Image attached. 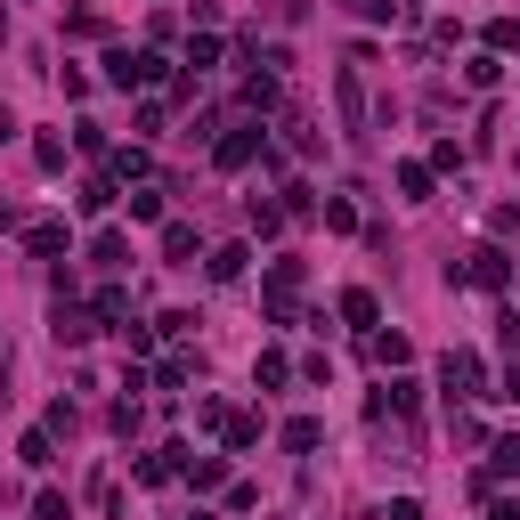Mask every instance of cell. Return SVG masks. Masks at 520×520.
<instances>
[{
  "mask_svg": "<svg viewBox=\"0 0 520 520\" xmlns=\"http://www.w3.org/2000/svg\"><path fill=\"white\" fill-rule=\"evenodd\" d=\"M260 147H269V139H260V122H244V130H228V139L212 147V163H220V171H252Z\"/></svg>",
  "mask_w": 520,
  "mask_h": 520,
  "instance_id": "cell-5",
  "label": "cell"
},
{
  "mask_svg": "<svg viewBox=\"0 0 520 520\" xmlns=\"http://www.w3.org/2000/svg\"><path fill=\"white\" fill-rule=\"evenodd\" d=\"M496 74H504V65H496V49H480V57H464V82H472V90H496Z\"/></svg>",
  "mask_w": 520,
  "mask_h": 520,
  "instance_id": "cell-17",
  "label": "cell"
},
{
  "mask_svg": "<svg viewBox=\"0 0 520 520\" xmlns=\"http://www.w3.org/2000/svg\"><path fill=\"white\" fill-rule=\"evenodd\" d=\"M334 106H342V139H366V90H358V57L334 74Z\"/></svg>",
  "mask_w": 520,
  "mask_h": 520,
  "instance_id": "cell-4",
  "label": "cell"
},
{
  "mask_svg": "<svg viewBox=\"0 0 520 520\" xmlns=\"http://www.w3.org/2000/svg\"><path fill=\"white\" fill-rule=\"evenodd\" d=\"M285 147H293V155H309V147H317V130H309V114H285Z\"/></svg>",
  "mask_w": 520,
  "mask_h": 520,
  "instance_id": "cell-24",
  "label": "cell"
},
{
  "mask_svg": "<svg viewBox=\"0 0 520 520\" xmlns=\"http://www.w3.org/2000/svg\"><path fill=\"white\" fill-rule=\"evenodd\" d=\"M90 260H98V269H122V260H130V236H122V228H106V236L90 244Z\"/></svg>",
  "mask_w": 520,
  "mask_h": 520,
  "instance_id": "cell-15",
  "label": "cell"
},
{
  "mask_svg": "<svg viewBox=\"0 0 520 520\" xmlns=\"http://www.w3.org/2000/svg\"><path fill=\"white\" fill-rule=\"evenodd\" d=\"M49 334H57L65 350H82V342L98 334V317H90V309H74V301H65V293H57V309H49Z\"/></svg>",
  "mask_w": 520,
  "mask_h": 520,
  "instance_id": "cell-7",
  "label": "cell"
},
{
  "mask_svg": "<svg viewBox=\"0 0 520 520\" xmlns=\"http://www.w3.org/2000/svg\"><path fill=\"white\" fill-rule=\"evenodd\" d=\"M179 455H187V447H179V439H171V447H155V455H139V464H130V472H139V480H147V488H163V480H171V472H179Z\"/></svg>",
  "mask_w": 520,
  "mask_h": 520,
  "instance_id": "cell-9",
  "label": "cell"
},
{
  "mask_svg": "<svg viewBox=\"0 0 520 520\" xmlns=\"http://www.w3.org/2000/svg\"><path fill=\"white\" fill-rule=\"evenodd\" d=\"M33 163H41V171H65V139H49V130H41V139H33Z\"/></svg>",
  "mask_w": 520,
  "mask_h": 520,
  "instance_id": "cell-26",
  "label": "cell"
},
{
  "mask_svg": "<svg viewBox=\"0 0 520 520\" xmlns=\"http://www.w3.org/2000/svg\"><path fill=\"white\" fill-rule=\"evenodd\" d=\"M455 277H464V285H480V293H504V285H512V260H504V244H480V252H472Z\"/></svg>",
  "mask_w": 520,
  "mask_h": 520,
  "instance_id": "cell-3",
  "label": "cell"
},
{
  "mask_svg": "<svg viewBox=\"0 0 520 520\" xmlns=\"http://www.w3.org/2000/svg\"><path fill=\"white\" fill-rule=\"evenodd\" d=\"M195 252H204V244H195V228H187V220H171V228H163V260H171V269H187Z\"/></svg>",
  "mask_w": 520,
  "mask_h": 520,
  "instance_id": "cell-12",
  "label": "cell"
},
{
  "mask_svg": "<svg viewBox=\"0 0 520 520\" xmlns=\"http://www.w3.org/2000/svg\"><path fill=\"white\" fill-rule=\"evenodd\" d=\"M399 195L407 204H431V163H399Z\"/></svg>",
  "mask_w": 520,
  "mask_h": 520,
  "instance_id": "cell-14",
  "label": "cell"
},
{
  "mask_svg": "<svg viewBox=\"0 0 520 520\" xmlns=\"http://www.w3.org/2000/svg\"><path fill=\"white\" fill-rule=\"evenodd\" d=\"M488 520H520V504H512V496H496V504H488Z\"/></svg>",
  "mask_w": 520,
  "mask_h": 520,
  "instance_id": "cell-32",
  "label": "cell"
},
{
  "mask_svg": "<svg viewBox=\"0 0 520 520\" xmlns=\"http://www.w3.org/2000/svg\"><path fill=\"white\" fill-rule=\"evenodd\" d=\"M106 204H114V179H82V212H90V220H98V212H106Z\"/></svg>",
  "mask_w": 520,
  "mask_h": 520,
  "instance_id": "cell-25",
  "label": "cell"
},
{
  "mask_svg": "<svg viewBox=\"0 0 520 520\" xmlns=\"http://www.w3.org/2000/svg\"><path fill=\"white\" fill-rule=\"evenodd\" d=\"M179 480H187L195 496L220 488V480H228V455H195V447H187V455H179Z\"/></svg>",
  "mask_w": 520,
  "mask_h": 520,
  "instance_id": "cell-8",
  "label": "cell"
},
{
  "mask_svg": "<svg viewBox=\"0 0 520 520\" xmlns=\"http://www.w3.org/2000/svg\"><path fill=\"white\" fill-rule=\"evenodd\" d=\"M25 252H33V260H57V252H65V220H33V228H25Z\"/></svg>",
  "mask_w": 520,
  "mask_h": 520,
  "instance_id": "cell-10",
  "label": "cell"
},
{
  "mask_svg": "<svg viewBox=\"0 0 520 520\" xmlns=\"http://www.w3.org/2000/svg\"><path fill=\"white\" fill-rule=\"evenodd\" d=\"M244 106L269 114V106H277V74H252V82H244Z\"/></svg>",
  "mask_w": 520,
  "mask_h": 520,
  "instance_id": "cell-22",
  "label": "cell"
},
{
  "mask_svg": "<svg viewBox=\"0 0 520 520\" xmlns=\"http://www.w3.org/2000/svg\"><path fill=\"white\" fill-rule=\"evenodd\" d=\"M317 439H325V423H317V415H293V423H285V447H293V455H309Z\"/></svg>",
  "mask_w": 520,
  "mask_h": 520,
  "instance_id": "cell-16",
  "label": "cell"
},
{
  "mask_svg": "<svg viewBox=\"0 0 520 520\" xmlns=\"http://www.w3.org/2000/svg\"><path fill=\"white\" fill-rule=\"evenodd\" d=\"M163 74H171V65H163L155 49H106V82H114V90H155Z\"/></svg>",
  "mask_w": 520,
  "mask_h": 520,
  "instance_id": "cell-1",
  "label": "cell"
},
{
  "mask_svg": "<svg viewBox=\"0 0 520 520\" xmlns=\"http://www.w3.org/2000/svg\"><path fill=\"white\" fill-rule=\"evenodd\" d=\"M366 358H374V366H407L415 342H407V334H366Z\"/></svg>",
  "mask_w": 520,
  "mask_h": 520,
  "instance_id": "cell-11",
  "label": "cell"
},
{
  "mask_svg": "<svg viewBox=\"0 0 520 520\" xmlns=\"http://www.w3.org/2000/svg\"><path fill=\"white\" fill-rule=\"evenodd\" d=\"M17 455H25L33 472H49V464H57V447H49V431H25V439H17Z\"/></svg>",
  "mask_w": 520,
  "mask_h": 520,
  "instance_id": "cell-20",
  "label": "cell"
},
{
  "mask_svg": "<svg viewBox=\"0 0 520 520\" xmlns=\"http://www.w3.org/2000/svg\"><path fill=\"white\" fill-rule=\"evenodd\" d=\"M285 374H293V366H285L277 350H260V358H252V382H260V390H285Z\"/></svg>",
  "mask_w": 520,
  "mask_h": 520,
  "instance_id": "cell-18",
  "label": "cell"
},
{
  "mask_svg": "<svg viewBox=\"0 0 520 520\" xmlns=\"http://www.w3.org/2000/svg\"><path fill=\"white\" fill-rule=\"evenodd\" d=\"M33 520H65V496H57V488H41V496H33Z\"/></svg>",
  "mask_w": 520,
  "mask_h": 520,
  "instance_id": "cell-30",
  "label": "cell"
},
{
  "mask_svg": "<svg viewBox=\"0 0 520 520\" xmlns=\"http://www.w3.org/2000/svg\"><path fill=\"white\" fill-rule=\"evenodd\" d=\"M488 228H496V236H520V204H496V212H488Z\"/></svg>",
  "mask_w": 520,
  "mask_h": 520,
  "instance_id": "cell-29",
  "label": "cell"
},
{
  "mask_svg": "<svg viewBox=\"0 0 520 520\" xmlns=\"http://www.w3.org/2000/svg\"><path fill=\"white\" fill-rule=\"evenodd\" d=\"M252 228H260V236H277V228H285V204H260V195H252Z\"/></svg>",
  "mask_w": 520,
  "mask_h": 520,
  "instance_id": "cell-27",
  "label": "cell"
},
{
  "mask_svg": "<svg viewBox=\"0 0 520 520\" xmlns=\"http://www.w3.org/2000/svg\"><path fill=\"white\" fill-rule=\"evenodd\" d=\"M0 139H17V114H9V106H0Z\"/></svg>",
  "mask_w": 520,
  "mask_h": 520,
  "instance_id": "cell-33",
  "label": "cell"
},
{
  "mask_svg": "<svg viewBox=\"0 0 520 520\" xmlns=\"http://www.w3.org/2000/svg\"><path fill=\"white\" fill-rule=\"evenodd\" d=\"M212 65H220V41L195 33V41H187V74H212Z\"/></svg>",
  "mask_w": 520,
  "mask_h": 520,
  "instance_id": "cell-21",
  "label": "cell"
},
{
  "mask_svg": "<svg viewBox=\"0 0 520 520\" xmlns=\"http://www.w3.org/2000/svg\"><path fill=\"white\" fill-rule=\"evenodd\" d=\"M260 309H269V325H293V309H301V260H277V269H269Z\"/></svg>",
  "mask_w": 520,
  "mask_h": 520,
  "instance_id": "cell-2",
  "label": "cell"
},
{
  "mask_svg": "<svg viewBox=\"0 0 520 520\" xmlns=\"http://www.w3.org/2000/svg\"><path fill=\"white\" fill-rule=\"evenodd\" d=\"M488 472H496V480H512V472H520V431H504V439L488 447Z\"/></svg>",
  "mask_w": 520,
  "mask_h": 520,
  "instance_id": "cell-13",
  "label": "cell"
},
{
  "mask_svg": "<svg viewBox=\"0 0 520 520\" xmlns=\"http://www.w3.org/2000/svg\"><path fill=\"white\" fill-rule=\"evenodd\" d=\"M488 49H520V17H496L488 25Z\"/></svg>",
  "mask_w": 520,
  "mask_h": 520,
  "instance_id": "cell-28",
  "label": "cell"
},
{
  "mask_svg": "<svg viewBox=\"0 0 520 520\" xmlns=\"http://www.w3.org/2000/svg\"><path fill=\"white\" fill-rule=\"evenodd\" d=\"M488 366H480V350H447V399H488Z\"/></svg>",
  "mask_w": 520,
  "mask_h": 520,
  "instance_id": "cell-6",
  "label": "cell"
},
{
  "mask_svg": "<svg viewBox=\"0 0 520 520\" xmlns=\"http://www.w3.org/2000/svg\"><path fill=\"white\" fill-rule=\"evenodd\" d=\"M244 260H252L244 244H220V252H212V277H220V285H236V277H244Z\"/></svg>",
  "mask_w": 520,
  "mask_h": 520,
  "instance_id": "cell-19",
  "label": "cell"
},
{
  "mask_svg": "<svg viewBox=\"0 0 520 520\" xmlns=\"http://www.w3.org/2000/svg\"><path fill=\"white\" fill-rule=\"evenodd\" d=\"M0 41H9V17H0Z\"/></svg>",
  "mask_w": 520,
  "mask_h": 520,
  "instance_id": "cell-34",
  "label": "cell"
},
{
  "mask_svg": "<svg viewBox=\"0 0 520 520\" xmlns=\"http://www.w3.org/2000/svg\"><path fill=\"white\" fill-rule=\"evenodd\" d=\"M195 520H212V512H195Z\"/></svg>",
  "mask_w": 520,
  "mask_h": 520,
  "instance_id": "cell-35",
  "label": "cell"
},
{
  "mask_svg": "<svg viewBox=\"0 0 520 520\" xmlns=\"http://www.w3.org/2000/svg\"><path fill=\"white\" fill-rule=\"evenodd\" d=\"M342 317H350V325H374V293L350 285V293H342Z\"/></svg>",
  "mask_w": 520,
  "mask_h": 520,
  "instance_id": "cell-23",
  "label": "cell"
},
{
  "mask_svg": "<svg viewBox=\"0 0 520 520\" xmlns=\"http://www.w3.org/2000/svg\"><path fill=\"white\" fill-rule=\"evenodd\" d=\"M488 399H512V407H520V358H512V366H504V382H496V390H488Z\"/></svg>",
  "mask_w": 520,
  "mask_h": 520,
  "instance_id": "cell-31",
  "label": "cell"
}]
</instances>
